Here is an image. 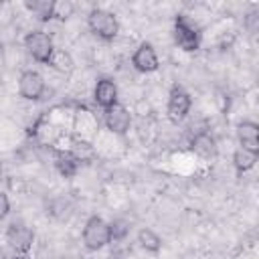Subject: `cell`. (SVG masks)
<instances>
[{
	"label": "cell",
	"instance_id": "cell-4",
	"mask_svg": "<svg viewBox=\"0 0 259 259\" xmlns=\"http://www.w3.org/2000/svg\"><path fill=\"white\" fill-rule=\"evenodd\" d=\"M174 40L182 51H196L200 45V34L196 30V26L186 18V16H178L176 24H174Z\"/></svg>",
	"mask_w": 259,
	"mask_h": 259
},
{
	"label": "cell",
	"instance_id": "cell-5",
	"mask_svg": "<svg viewBox=\"0 0 259 259\" xmlns=\"http://www.w3.org/2000/svg\"><path fill=\"white\" fill-rule=\"evenodd\" d=\"M32 241H34V233L22 223H12L6 231V243L16 255H26L32 247Z\"/></svg>",
	"mask_w": 259,
	"mask_h": 259
},
{
	"label": "cell",
	"instance_id": "cell-7",
	"mask_svg": "<svg viewBox=\"0 0 259 259\" xmlns=\"http://www.w3.org/2000/svg\"><path fill=\"white\" fill-rule=\"evenodd\" d=\"M18 93L28 99V101H36L42 97L45 93V79L40 73L36 71H24L18 79Z\"/></svg>",
	"mask_w": 259,
	"mask_h": 259
},
{
	"label": "cell",
	"instance_id": "cell-22",
	"mask_svg": "<svg viewBox=\"0 0 259 259\" xmlns=\"http://www.w3.org/2000/svg\"><path fill=\"white\" fill-rule=\"evenodd\" d=\"M0 176H2V166H0Z\"/></svg>",
	"mask_w": 259,
	"mask_h": 259
},
{
	"label": "cell",
	"instance_id": "cell-10",
	"mask_svg": "<svg viewBox=\"0 0 259 259\" xmlns=\"http://www.w3.org/2000/svg\"><path fill=\"white\" fill-rule=\"evenodd\" d=\"M93 99L103 109L115 105L117 103V87H115V83L111 79H99L95 89H93Z\"/></svg>",
	"mask_w": 259,
	"mask_h": 259
},
{
	"label": "cell",
	"instance_id": "cell-12",
	"mask_svg": "<svg viewBox=\"0 0 259 259\" xmlns=\"http://www.w3.org/2000/svg\"><path fill=\"white\" fill-rule=\"evenodd\" d=\"M237 136L241 142V148H247L251 152H259V125L253 121H243L237 127Z\"/></svg>",
	"mask_w": 259,
	"mask_h": 259
},
{
	"label": "cell",
	"instance_id": "cell-9",
	"mask_svg": "<svg viewBox=\"0 0 259 259\" xmlns=\"http://www.w3.org/2000/svg\"><path fill=\"white\" fill-rule=\"evenodd\" d=\"M132 63H134V67H136L138 71H142V73H152V71L158 69V55H156V51H154L152 45L142 42V45L136 49V53H134V57H132Z\"/></svg>",
	"mask_w": 259,
	"mask_h": 259
},
{
	"label": "cell",
	"instance_id": "cell-16",
	"mask_svg": "<svg viewBox=\"0 0 259 259\" xmlns=\"http://www.w3.org/2000/svg\"><path fill=\"white\" fill-rule=\"evenodd\" d=\"M49 65H51L55 71L63 73V75H69V73L73 71V67H75L73 57H71L67 51H61V49H59V51L55 49V53H53V57H51Z\"/></svg>",
	"mask_w": 259,
	"mask_h": 259
},
{
	"label": "cell",
	"instance_id": "cell-20",
	"mask_svg": "<svg viewBox=\"0 0 259 259\" xmlns=\"http://www.w3.org/2000/svg\"><path fill=\"white\" fill-rule=\"evenodd\" d=\"M8 210H10V202H8V196L0 190V221L8 214Z\"/></svg>",
	"mask_w": 259,
	"mask_h": 259
},
{
	"label": "cell",
	"instance_id": "cell-6",
	"mask_svg": "<svg viewBox=\"0 0 259 259\" xmlns=\"http://www.w3.org/2000/svg\"><path fill=\"white\" fill-rule=\"evenodd\" d=\"M190 105H192L190 95H188V93H186L182 87L174 85V87L170 89L168 107H166V111H168V119H170L172 123H180V121H182V119L188 115Z\"/></svg>",
	"mask_w": 259,
	"mask_h": 259
},
{
	"label": "cell",
	"instance_id": "cell-11",
	"mask_svg": "<svg viewBox=\"0 0 259 259\" xmlns=\"http://www.w3.org/2000/svg\"><path fill=\"white\" fill-rule=\"evenodd\" d=\"M190 146H192L194 154L200 156V158H204V160L217 158V152H219L217 142H214V138H212L210 134H206V132H198V134L192 138V144H190Z\"/></svg>",
	"mask_w": 259,
	"mask_h": 259
},
{
	"label": "cell",
	"instance_id": "cell-19",
	"mask_svg": "<svg viewBox=\"0 0 259 259\" xmlns=\"http://www.w3.org/2000/svg\"><path fill=\"white\" fill-rule=\"evenodd\" d=\"M73 10H75V6L71 2H55V16L53 18L65 20V18H69L73 14Z\"/></svg>",
	"mask_w": 259,
	"mask_h": 259
},
{
	"label": "cell",
	"instance_id": "cell-15",
	"mask_svg": "<svg viewBox=\"0 0 259 259\" xmlns=\"http://www.w3.org/2000/svg\"><path fill=\"white\" fill-rule=\"evenodd\" d=\"M257 162V152H251L247 148H237L235 154H233V164L239 172H247L255 166Z\"/></svg>",
	"mask_w": 259,
	"mask_h": 259
},
{
	"label": "cell",
	"instance_id": "cell-13",
	"mask_svg": "<svg viewBox=\"0 0 259 259\" xmlns=\"http://www.w3.org/2000/svg\"><path fill=\"white\" fill-rule=\"evenodd\" d=\"M55 166L65 178H71L79 170V160L69 150H59V152H55Z\"/></svg>",
	"mask_w": 259,
	"mask_h": 259
},
{
	"label": "cell",
	"instance_id": "cell-8",
	"mask_svg": "<svg viewBox=\"0 0 259 259\" xmlns=\"http://www.w3.org/2000/svg\"><path fill=\"white\" fill-rule=\"evenodd\" d=\"M103 121H105V127H107L111 134H117V136L125 134V132L130 130V125H132L130 111H127L123 105H119V103H115V105H111V107L105 109Z\"/></svg>",
	"mask_w": 259,
	"mask_h": 259
},
{
	"label": "cell",
	"instance_id": "cell-2",
	"mask_svg": "<svg viewBox=\"0 0 259 259\" xmlns=\"http://www.w3.org/2000/svg\"><path fill=\"white\" fill-rule=\"evenodd\" d=\"M111 241V229L101 217H91L83 227V243L89 251H99Z\"/></svg>",
	"mask_w": 259,
	"mask_h": 259
},
{
	"label": "cell",
	"instance_id": "cell-18",
	"mask_svg": "<svg viewBox=\"0 0 259 259\" xmlns=\"http://www.w3.org/2000/svg\"><path fill=\"white\" fill-rule=\"evenodd\" d=\"M79 162H85V160H89V158H93V154H95V150H93V146L89 144V142H85V140H73V144H71V150H69Z\"/></svg>",
	"mask_w": 259,
	"mask_h": 259
},
{
	"label": "cell",
	"instance_id": "cell-1",
	"mask_svg": "<svg viewBox=\"0 0 259 259\" xmlns=\"http://www.w3.org/2000/svg\"><path fill=\"white\" fill-rule=\"evenodd\" d=\"M87 24H89V30L103 38V40H111L115 38L117 30H119V24H117V18L109 12V10H103V8H93L87 16Z\"/></svg>",
	"mask_w": 259,
	"mask_h": 259
},
{
	"label": "cell",
	"instance_id": "cell-17",
	"mask_svg": "<svg viewBox=\"0 0 259 259\" xmlns=\"http://www.w3.org/2000/svg\"><path fill=\"white\" fill-rule=\"evenodd\" d=\"M138 243L142 245V249H146V251H150V253H156V251H160V247H162V239H160L152 229H142V231L138 233Z\"/></svg>",
	"mask_w": 259,
	"mask_h": 259
},
{
	"label": "cell",
	"instance_id": "cell-3",
	"mask_svg": "<svg viewBox=\"0 0 259 259\" xmlns=\"http://www.w3.org/2000/svg\"><path fill=\"white\" fill-rule=\"evenodd\" d=\"M24 47L28 51V55L38 61V63H45L49 65L53 53H55V45H53V38L45 32V30H32L26 34L24 38Z\"/></svg>",
	"mask_w": 259,
	"mask_h": 259
},
{
	"label": "cell",
	"instance_id": "cell-14",
	"mask_svg": "<svg viewBox=\"0 0 259 259\" xmlns=\"http://www.w3.org/2000/svg\"><path fill=\"white\" fill-rule=\"evenodd\" d=\"M24 6L28 12H32L42 22H49L55 16V2L53 0H28Z\"/></svg>",
	"mask_w": 259,
	"mask_h": 259
},
{
	"label": "cell",
	"instance_id": "cell-21",
	"mask_svg": "<svg viewBox=\"0 0 259 259\" xmlns=\"http://www.w3.org/2000/svg\"><path fill=\"white\" fill-rule=\"evenodd\" d=\"M10 259H28L26 255H14V257H10Z\"/></svg>",
	"mask_w": 259,
	"mask_h": 259
}]
</instances>
